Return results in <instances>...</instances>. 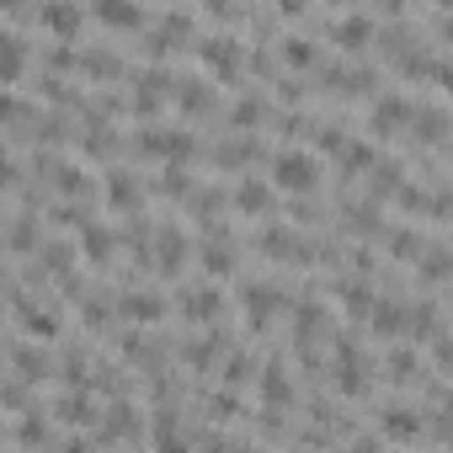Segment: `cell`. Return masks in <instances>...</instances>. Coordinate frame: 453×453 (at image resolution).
Masks as SVG:
<instances>
[{"label": "cell", "mask_w": 453, "mask_h": 453, "mask_svg": "<svg viewBox=\"0 0 453 453\" xmlns=\"http://www.w3.org/2000/svg\"><path fill=\"white\" fill-rule=\"evenodd\" d=\"M273 176H278V187H288V192H310V187L320 181V165H315V155H304V150H283V155L273 160Z\"/></svg>", "instance_id": "cell-1"}, {"label": "cell", "mask_w": 453, "mask_h": 453, "mask_svg": "<svg viewBox=\"0 0 453 453\" xmlns=\"http://www.w3.org/2000/svg\"><path fill=\"white\" fill-rule=\"evenodd\" d=\"M203 59H208L219 75H235V70H241V43H235V38H208V43H203Z\"/></svg>", "instance_id": "cell-2"}, {"label": "cell", "mask_w": 453, "mask_h": 453, "mask_svg": "<svg viewBox=\"0 0 453 453\" xmlns=\"http://www.w3.org/2000/svg\"><path fill=\"white\" fill-rule=\"evenodd\" d=\"M96 22H107V27H144V12L128 6V0H102V6H96Z\"/></svg>", "instance_id": "cell-3"}, {"label": "cell", "mask_w": 453, "mask_h": 453, "mask_svg": "<svg viewBox=\"0 0 453 453\" xmlns=\"http://www.w3.org/2000/svg\"><path fill=\"white\" fill-rule=\"evenodd\" d=\"M235 208H246V213H267V208H273V192H267V181L246 176V181L235 187Z\"/></svg>", "instance_id": "cell-4"}, {"label": "cell", "mask_w": 453, "mask_h": 453, "mask_svg": "<svg viewBox=\"0 0 453 453\" xmlns=\"http://www.w3.org/2000/svg\"><path fill=\"white\" fill-rule=\"evenodd\" d=\"M22 54H27L22 38H12V33L0 38V81H17V75H22Z\"/></svg>", "instance_id": "cell-5"}, {"label": "cell", "mask_w": 453, "mask_h": 453, "mask_svg": "<svg viewBox=\"0 0 453 453\" xmlns=\"http://www.w3.org/2000/svg\"><path fill=\"white\" fill-rule=\"evenodd\" d=\"M368 33H373V22H368L363 12H352V17H342V22H336V38H342L347 49H363V43H368Z\"/></svg>", "instance_id": "cell-6"}, {"label": "cell", "mask_w": 453, "mask_h": 453, "mask_svg": "<svg viewBox=\"0 0 453 453\" xmlns=\"http://www.w3.org/2000/svg\"><path fill=\"white\" fill-rule=\"evenodd\" d=\"M43 22L54 33H75L81 27V6H43Z\"/></svg>", "instance_id": "cell-7"}, {"label": "cell", "mask_w": 453, "mask_h": 453, "mask_svg": "<svg viewBox=\"0 0 453 453\" xmlns=\"http://www.w3.org/2000/svg\"><path fill=\"white\" fill-rule=\"evenodd\" d=\"M283 59H288V65H315V43L294 33V38H283Z\"/></svg>", "instance_id": "cell-8"}, {"label": "cell", "mask_w": 453, "mask_h": 453, "mask_svg": "<svg viewBox=\"0 0 453 453\" xmlns=\"http://www.w3.org/2000/svg\"><path fill=\"white\" fill-rule=\"evenodd\" d=\"M416 426H421L416 411H389V416H384V432H389V437H416Z\"/></svg>", "instance_id": "cell-9"}, {"label": "cell", "mask_w": 453, "mask_h": 453, "mask_svg": "<svg viewBox=\"0 0 453 453\" xmlns=\"http://www.w3.org/2000/svg\"><path fill=\"white\" fill-rule=\"evenodd\" d=\"M426 257H432V262H421V273H426L432 283H442V278H448V251H442V246H432Z\"/></svg>", "instance_id": "cell-10"}, {"label": "cell", "mask_w": 453, "mask_h": 453, "mask_svg": "<svg viewBox=\"0 0 453 453\" xmlns=\"http://www.w3.org/2000/svg\"><path fill=\"white\" fill-rule=\"evenodd\" d=\"M181 102H187V107H208V86H197V81H181Z\"/></svg>", "instance_id": "cell-11"}, {"label": "cell", "mask_w": 453, "mask_h": 453, "mask_svg": "<svg viewBox=\"0 0 453 453\" xmlns=\"http://www.w3.org/2000/svg\"><path fill=\"white\" fill-rule=\"evenodd\" d=\"M107 197H118V203H134V181H128V176L107 181Z\"/></svg>", "instance_id": "cell-12"}, {"label": "cell", "mask_w": 453, "mask_h": 453, "mask_svg": "<svg viewBox=\"0 0 453 453\" xmlns=\"http://www.w3.org/2000/svg\"><path fill=\"white\" fill-rule=\"evenodd\" d=\"M257 118H262V107H257V102H251V96H246V102H241V107H235V123H257Z\"/></svg>", "instance_id": "cell-13"}]
</instances>
